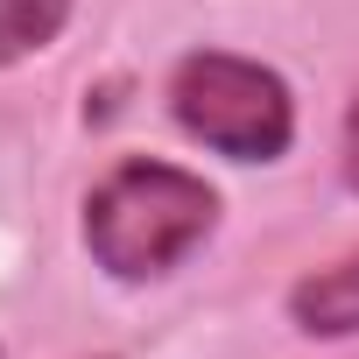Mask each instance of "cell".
<instances>
[{"label": "cell", "instance_id": "obj_1", "mask_svg": "<svg viewBox=\"0 0 359 359\" xmlns=\"http://www.w3.org/2000/svg\"><path fill=\"white\" fill-rule=\"evenodd\" d=\"M219 226V191L198 169L127 155L85 191V254L113 282H162Z\"/></svg>", "mask_w": 359, "mask_h": 359}, {"label": "cell", "instance_id": "obj_2", "mask_svg": "<svg viewBox=\"0 0 359 359\" xmlns=\"http://www.w3.org/2000/svg\"><path fill=\"white\" fill-rule=\"evenodd\" d=\"M169 113L191 141H205L226 162H282L296 141V99L289 78L233 57V50H191L169 71Z\"/></svg>", "mask_w": 359, "mask_h": 359}, {"label": "cell", "instance_id": "obj_3", "mask_svg": "<svg viewBox=\"0 0 359 359\" xmlns=\"http://www.w3.org/2000/svg\"><path fill=\"white\" fill-rule=\"evenodd\" d=\"M289 324L303 338H359V254L303 275L289 289Z\"/></svg>", "mask_w": 359, "mask_h": 359}, {"label": "cell", "instance_id": "obj_4", "mask_svg": "<svg viewBox=\"0 0 359 359\" xmlns=\"http://www.w3.org/2000/svg\"><path fill=\"white\" fill-rule=\"evenodd\" d=\"M71 22V0H0V71L50 50Z\"/></svg>", "mask_w": 359, "mask_h": 359}, {"label": "cell", "instance_id": "obj_5", "mask_svg": "<svg viewBox=\"0 0 359 359\" xmlns=\"http://www.w3.org/2000/svg\"><path fill=\"white\" fill-rule=\"evenodd\" d=\"M338 169H345V191L359 198V85H352V106H345V148H338Z\"/></svg>", "mask_w": 359, "mask_h": 359}]
</instances>
